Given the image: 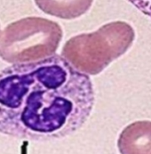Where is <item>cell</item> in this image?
I'll return each mask as SVG.
<instances>
[{"instance_id": "obj_4", "label": "cell", "mask_w": 151, "mask_h": 154, "mask_svg": "<svg viewBox=\"0 0 151 154\" xmlns=\"http://www.w3.org/2000/svg\"><path fill=\"white\" fill-rule=\"evenodd\" d=\"M117 147L120 154H151V121H135L125 127Z\"/></svg>"}, {"instance_id": "obj_3", "label": "cell", "mask_w": 151, "mask_h": 154, "mask_svg": "<svg viewBox=\"0 0 151 154\" xmlns=\"http://www.w3.org/2000/svg\"><path fill=\"white\" fill-rule=\"evenodd\" d=\"M62 38L57 22L26 17L7 25L0 34V57L10 63H26L51 57Z\"/></svg>"}, {"instance_id": "obj_1", "label": "cell", "mask_w": 151, "mask_h": 154, "mask_svg": "<svg viewBox=\"0 0 151 154\" xmlns=\"http://www.w3.org/2000/svg\"><path fill=\"white\" fill-rule=\"evenodd\" d=\"M89 76L61 55L17 63L0 71V133L37 142L80 129L94 106Z\"/></svg>"}, {"instance_id": "obj_6", "label": "cell", "mask_w": 151, "mask_h": 154, "mask_svg": "<svg viewBox=\"0 0 151 154\" xmlns=\"http://www.w3.org/2000/svg\"><path fill=\"white\" fill-rule=\"evenodd\" d=\"M143 14L151 19V0H128Z\"/></svg>"}, {"instance_id": "obj_5", "label": "cell", "mask_w": 151, "mask_h": 154, "mask_svg": "<svg viewBox=\"0 0 151 154\" xmlns=\"http://www.w3.org/2000/svg\"><path fill=\"white\" fill-rule=\"evenodd\" d=\"M92 2L93 0H35L44 14L64 20L82 16L91 8Z\"/></svg>"}, {"instance_id": "obj_2", "label": "cell", "mask_w": 151, "mask_h": 154, "mask_svg": "<svg viewBox=\"0 0 151 154\" xmlns=\"http://www.w3.org/2000/svg\"><path fill=\"white\" fill-rule=\"evenodd\" d=\"M134 39L135 31L129 23L109 22L94 32L69 38L62 56L75 69L86 75H97L125 54Z\"/></svg>"}]
</instances>
